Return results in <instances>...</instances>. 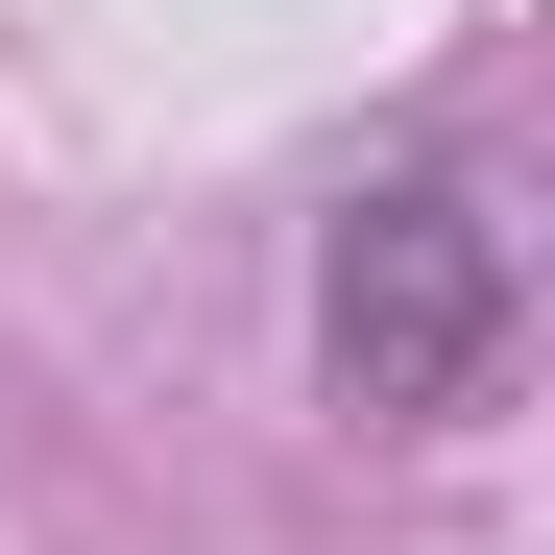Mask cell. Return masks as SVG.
I'll return each mask as SVG.
<instances>
[{
    "label": "cell",
    "mask_w": 555,
    "mask_h": 555,
    "mask_svg": "<svg viewBox=\"0 0 555 555\" xmlns=\"http://www.w3.org/2000/svg\"><path fill=\"white\" fill-rule=\"evenodd\" d=\"M507 291H531V266H507V194H483V169H435V145L362 169V194L314 218V387L362 435H459L507 387Z\"/></svg>",
    "instance_id": "6da1fadb"
}]
</instances>
